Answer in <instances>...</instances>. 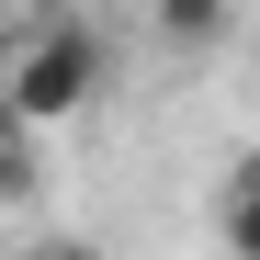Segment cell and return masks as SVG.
<instances>
[{
    "mask_svg": "<svg viewBox=\"0 0 260 260\" xmlns=\"http://www.w3.org/2000/svg\"><path fill=\"white\" fill-rule=\"evenodd\" d=\"M102 91H113V46H102V23H46V34H23V46L0 57V113H12L23 136L79 124Z\"/></svg>",
    "mask_w": 260,
    "mask_h": 260,
    "instance_id": "obj_1",
    "label": "cell"
},
{
    "mask_svg": "<svg viewBox=\"0 0 260 260\" xmlns=\"http://www.w3.org/2000/svg\"><path fill=\"white\" fill-rule=\"evenodd\" d=\"M147 23H158L181 57H215V46L238 34V0H147Z\"/></svg>",
    "mask_w": 260,
    "mask_h": 260,
    "instance_id": "obj_2",
    "label": "cell"
}]
</instances>
